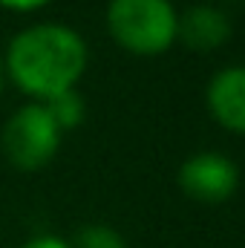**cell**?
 <instances>
[{"instance_id":"cell-3","label":"cell","mask_w":245,"mask_h":248,"mask_svg":"<svg viewBox=\"0 0 245 248\" xmlns=\"http://www.w3.org/2000/svg\"><path fill=\"white\" fill-rule=\"evenodd\" d=\"M61 127L52 122L41 101L23 104L9 116L3 127V153L17 170H41L46 168L61 147Z\"/></svg>"},{"instance_id":"cell-5","label":"cell","mask_w":245,"mask_h":248,"mask_svg":"<svg viewBox=\"0 0 245 248\" xmlns=\"http://www.w3.org/2000/svg\"><path fill=\"white\" fill-rule=\"evenodd\" d=\"M205 98L222 127L245 133V66H222L219 72H214Z\"/></svg>"},{"instance_id":"cell-4","label":"cell","mask_w":245,"mask_h":248,"mask_svg":"<svg viewBox=\"0 0 245 248\" xmlns=\"http://www.w3.org/2000/svg\"><path fill=\"white\" fill-rule=\"evenodd\" d=\"M176 179H179V187L190 199L222 202L237 190L240 170L228 156L205 150V153H193L190 159H184Z\"/></svg>"},{"instance_id":"cell-9","label":"cell","mask_w":245,"mask_h":248,"mask_svg":"<svg viewBox=\"0 0 245 248\" xmlns=\"http://www.w3.org/2000/svg\"><path fill=\"white\" fill-rule=\"evenodd\" d=\"M20 248H69V243L61 240V237H55V234H41V237L26 240Z\"/></svg>"},{"instance_id":"cell-6","label":"cell","mask_w":245,"mask_h":248,"mask_svg":"<svg viewBox=\"0 0 245 248\" xmlns=\"http://www.w3.org/2000/svg\"><path fill=\"white\" fill-rule=\"evenodd\" d=\"M176 38H182L196 52H208V49L222 46L231 38V20L222 9L208 6V3H196L184 15H179Z\"/></svg>"},{"instance_id":"cell-2","label":"cell","mask_w":245,"mask_h":248,"mask_svg":"<svg viewBox=\"0 0 245 248\" xmlns=\"http://www.w3.org/2000/svg\"><path fill=\"white\" fill-rule=\"evenodd\" d=\"M107 29L124 49L159 55L176 41L179 15L170 0H110Z\"/></svg>"},{"instance_id":"cell-1","label":"cell","mask_w":245,"mask_h":248,"mask_svg":"<svg viewBox=\"0 0 245 248\" xmlns=\"http://www.w3.org/2000/svg\"><path fill=\"white\" fill-rule=\"evenodd\" d=\"M3 66L20 93L46 101L75 90L87 69V44L66 23H35L9 41Z\"/></svg>"},{"instance_id":"cell-8","label":"cell","mask_w":245,"mask_h":248,"mask_svg":"<svg viewBox=\"0 0 245 248\" xmlns=\"http://www.w3.org/2000/svg\"><path fill=\"white\" fill-rule=\"evenodd\" d=\"M69 248H127L124 237L110 225H84Z\"/></svg>"},{"instance_id":"cell-11","label":"cell","mask_w":245,"mask_h":248,"mask_svg":"<svg viewBox=\"0 0 245 248\" xmlns=\"http://www.w3.org/2000/svg\"><path fill=\"white\" fill-rule=\"evenodd\" d=\"M3 78H6V66H3V55H0V90H3Z\"/></svg>"},{"instance_id":"cell-7","label":"cell","mask_w":245,"mask_h":248,"mask_svg":"<svg viewBox=\"0 0 245 248\" xmlns=\"http://www.w3.org/2000/svg\"><path fill=\"white\" fill-rule=\"evenodd\" d=\"M44 107H46V113L52 116V122L63 130H72V127H78V124L84 122V113H87V107H84V95L78 93V90H66V93H58V95H52V98H46V101H41Z\"/></svg>"},{"instance_id":"cell-10","label":"cell","mask_w":245,"mask_h":248,"mask_svg":"<svg viewBox=\"0 0 245 248\" xmlns=\"http://www.w3.org/2000/svg\"><path fill=\"white\" fill-rule=\"evenodd\" d=\"M52 0H0L3 9H15V12H32V9H41Z\"/></svg>"}]
</instances>
